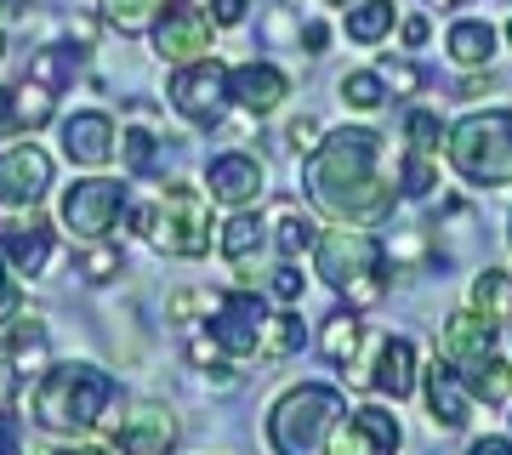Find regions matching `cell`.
Returning <instances> with one entry per match:
<instances>
[{
	"label": "cell",
	"instance_id": "6da1fadb",
	"mask_svg": "<svg viewBox=\"0 0 512 455\" xmlns=\"http://www.w3.org/2000/svg\"><path fill=\"white\" fill-rule=\"evenodd\" d=\"M308 200L330 222L370 228L382 222L399 200V182L382 165V131L370 126H342L308 154Z\"/></svg>",
	"mask_w": 512,
	"mask_h": 455
},
{
	"label": "cell",
	"instance_id": "7a4b0ae2",
	"mask_svg": "<svg viewBox=\"0 0 512 455\" xmlns=\"http://www.w3.org/2000/svg\"><path fill=\"white\" fill-rule=\"evenodd\" d=\"M120 404V382H114L103 364H86V359H69V364H52L46 376L35 382L29 393V410L46 433H63V438H86L97 433L109 410Z\"/></svg>",
	"mask_w": 512,
	"mask_h": 455
},
{
	"label": "cell",
	"instance_id": "3957f363",
	"mask_svg": "<svg viewBox=\"0 0 512 455\" xmlns=\"http://www.w3.org/2000/svg\"><path fill=\"white\" fill-rule=\"evenodd\" d=\"M313 273L336 296H348L353 308H370L387 296V245L365 228H325L313 245Z\"/></svg>",
	"mask_w": 512,
	"mask_h": 455
},
{
	"label": "cell",
	"instance_id": "277c9868",
	"mask_svg": "<svg viewBox=\"0 0 512 455\" xmlns=\"http://www.w3.org/2000/svg\"><path fill=\"white\" fill-rule=\"evenodd\" d=\"M342 416H348V399L336 387L302 382L268 410V444H274V455H325Z\"/></svg>",
	"mask_w": 512,
	"mask_h": 455
},
{
	"label": "cell",
	"instance_id": "5b68a950",
	"mask_svg": "<svg viewBox=\"0 0 512 455\" xmlns=\"http://www.w3.org/2000/svg\"><path fill=\"white\" fill-rule=\"evenodd\" d=\"M444 154L473 188H507L512 182V109L467 114L444 131Z\"/></svg>",
	"mask_w": 512,
	"mask_h": 455
},
{
	"label": "cell",
	"instance_id": "8992f818",
	"mask_svg": "<svg viewBox=\"0 0 512 455\" xmlns=\"http://www.w3.org/2000/svg\"><path fill=\"white\" fill-rule=\"evenodd\" d=\"M148 239L160 245L165 256H205L211 251V194L194 188V182H177V188H165L160 205H154V228Z\"/></svg>",
	"mask_w": 512,
	"mask_h": 455
},
{
	"label": "cell",
	"instance_id": "52a82bcc",
	"mask_svg": "<svg viewBox=\"0 0 512 455\" xmlns=\"http://www.w3.org/2000/svg\"><path fill=\"white\" fill-rule=\"evenodd\" d=\"M268 302L256 291H228L211 302V342H217L222 359H256L262 353V336H268Z\"/></svg>",
	"mask_w": 512,
	"mask_h": 455
},
{
	"label": "cell",
	"instance_id": "ba28073f",
	"mask_svg": "<svg viewBox=\"0 0 512 455\" xmlns=\"http://www.w3.org/2000/svg\"><path fill=\"white\" fill-rule=\"evenodd\" d=\"M126 217V182L114 177H86V182H69V194H63V228L74 239H109V228Z\"/></svg>",
	"mask_w": 512,
	"mask_h": 455
},
{
	"label": "cell",
	"instance_id": "9c48e42d",
	"mask_svg": "<svg viewBox=\"0 0 512 455\" xmlns=\"http://www.w3.org/2000/svg\"><path fill=\"white\" fill-rule=\"evenodd\" d=\"M171 109L183 114L188 126H200V131H211L222 120V114L234 109V97H228V69L222 63H188V69H177L171 74Z\"/></svg>",
	"mask_w": 512,
	"mask_h": 455
},
{
	"label": "cell",
	"instance_id": "30bf717a",
	"mask_svg": "<svg viewBox=\"0 0 512 455\" xmlns=\"http://www.w3.org/2000/svg\"><path fill=\"white\" fill-rule=\"evenodd\" d=\"M52 188V154L35 143H18L0 154V211H35Z\"/></svg>",
	"mask_w": 512,
	"mask_h": 455
},
{
	"label": "cell",
	"instance_id": "8fae6325",
	"mask_svg": "<svg viewBox=\"0 0 512 455\" xmlns=\"http://www.w3.org/2000/svg\"><path fill=\"white\" fill-rule=\"evenodd\" d=\"M399 444H404L399 416L382 410V404H359V410H348V416L336 421L325 455H393Z\"/></svg>",
	"mask_w": 512,
	"mask_h": 455
},
{
	"label": "cell",
	"instance_id": "7c38bea8",
	"mask_svg": "<svg viewBox=\"0 0 512 455\" xmlns=\"http://www.w3.org/2000/svg\"><path fill=\"white\" fill-rule=\"evenodd\" d=\"M177 450V416L171 404L143 399L126 416H114V455H171Z\"/></svg>",
	"mask_w": 512,
	"mask_h": 455
},
{
	"label": "cell",
	"instance_id": "4fadbf2b",
	"mask_svg": "<svg viewBox=\"0 0 512 455\" xmlns=\"http://www.w3.org/2000/svg\"><path fill=\"white\" fill-rule=\"evenodd\" d=\"M154 52L165 63H177V69L205 63L211 57V12H200V6H165L154 18Z\"/></svg>",
	"mask_w": 512,
	"mask_h": 455
},
{
	"label": "cell",
	"instance_id": "5bb4252c",
	"mask_svg": "<svg viewBox=\"0 0 512 455\" xmlns=\"http://www.w3.org/2000/svg\"><path fill=\"white\" fill-rule=\"evenodd\" d=\"M262 188H268V171L256 154L234 148V154H217V160L205 165V194L217 205H234V211H251L262 200Z\"/></svg>",
	"mask_w": 512,
	"mask_h": 455
},
{
	"label": "cell",
	"instance_id": "9a60e30c",
	"mask_svg": "<svg viewBox=\"0 0 512 455\" xmlns=\"http://www.w3.org/2000/svg\"><path fill=\"white\" fill-rule=\"evenodd\" d=\"M228 97H234V109L245 114H274L285 97H291V80H285V69H274V63H239V69H228Z\"/></svg>",
	"mask_w": 512,
	"mask_h": 455
},
{
	"label": "cell",
	"instance_id": "2e32d148",
	"mask_svg": "<svg viewBox=\"0 0 512 455\" xmlns=\"http://www.w3.org/2000/svg\"><path fill=\"white\" fill-rule=\"evenodd\" d=\"M427 416L439 421L444 433H461L473 421V393H467V382H461V370L450 359L427 364Z\"/></svg>",
	"mask_w": 512,
	"mask_h": 455
},
{
	"label": "cell",
	"instance_id": "e0dca14e",
	"mask_svg": "<svg viewBox=\"0 0 512 455\" xmlns=\"http://www.w3.org/2000/svg\"><path fill=\"white\" fill-rule=\"evenodd\" d=\"M114 120L103 109H80L63 120V154L74 165H109L114 160Z\"/></svg>",
	"mask_w": 512,
	"mask_h": 455
},
{
	"label": "cell",
	"instance_id": "ac0fdd59",
	"mask_svg": "<svg viewBox=\"0 0 512 455\" xmlns=\"http://www.w3.org/2000/svg\"><path fill=\"white\" fill-rule=\"evenodd\" d=\"M0 256L12 262V273H29V279H40V273L52 268V256H57V239H52V228L40 217H29V222H12L6 234H0Z\"/></svg>",
	"mask_w": 512,
	"mask_h": 455
},
{
	"label": "cell",
	"instance_id": "d6986e66",
	"mask_svg": "<svg viewBox=\"0 0 512 455\" xmlns=\"http://www.w3.org/2000/svg\"><path fill=\"white\" fill-rule=\"evenodd\" d=\"M382 399H410L416 393V347L404 342V336H382L376 342V370L365 376Z\"/></svg>",
	"mask_w": 512,
	"mask_h": 455
},
{
	"label": "cell",
	"instance_id": "ffe728a7",
	"mask_svg": "<svg viewBox=\"0 0 512 455\" xmlns=\"http://www.w3.org/2000/svg\"><path fill=\"white\" fill-rule=\"evenodd\" d=\"M495 342H501V325L495 319H484V313H450L444 319V336H439V347H444V359L450 364H467V359H478V353H495Z\"/></svg>",
	"mask_w": 512,
	"mask_h": 455
},
{
	"label": "cell",
	"instance_id": "44dd1931",
	"mask_svg": "<svg viewBox=\"0 0 512 455\" xmlns=\"http://www.w3.org/2000/svg\"><path fill=\"white\" fill-rule=\"evenodd\" d=\"M0 342H6V353H12V364H18L23 382L52 370V342H46V325H40L35 313H18V319H12V330H6Z\"/></svg>",
	"mask_w": 512,
	"mask_h": 455
},
{
	"label": "cell",
	"instance_id": "7402d4cb",
	"mask_svg": "<svg viewBox=\"0 0 512 455\" xmlns=\"http://www.w3.org/2000/svg\"><path fill=\"white\" fill-rule=\"evenodd\" d=\"M456 370H461V382H467V393H473V404L484 399L495 410V404L512 399V364L501 353H478V359L456 364Z\"/></svg>",
	"mask_w": 512,
	"mask_h": 455
},
{
	"label": "cell",
	"instance_id": "603a6c76",
	"mask_svg": "<svg viewBox=\"0 0 512 455\" xmlns=\"http://www.w3.org/2000/svg\"><path fill=\"white\" fill-rule=\"evenodd\" d=\"M495 29L484 18H461L450 23V35H444V52H450V63H461V69H484L495 57Z\"/></svg>",
	"mask_w": 512,
	"mask_h": 455
},
{
	"label": "cell",
	"instance_id": "cb8c5ba5",
	"mask_svg": "<svg viewBox=\"0 0 512 455\" xmlns=\"http://www.w3.org/2000/svg\"><path fill=\"white\" fill-rule=\"evenodd\" d=\"M262 245H268V222L251 217V211H234V217L217 228V251L228 256V262H251Z\"/></svg>",
	"mask_w": 512,
	"mask_h": 455
},
{
	"label": "cell",
	"instance_id": "d4e9b609",
	"mask_svg": "<svg viewBox=\"0 0 512 455\" xmlns=\"http://www.w3.org/2000/svg\"><path fill=\"white\" fill-rule=\"evenodd\" d=\"M279 245V262H296L302 251H313L319 245V222L308 217V211H296V205H279L274 217V234H268Z\"/></svg>",
	"mask_w": 512,
	"mask_h": 455
},
{
	"label": "cell",
	"instance_id": "484cf974",
	"mask_svg": "<svg viewBox=\"0 0 512 455\" xmlns=\"http://www.w3.org/2000/svg\"><path fill=\"white\" fill-rule=\"evenodd\" d=\"M359 342H365V325H359V319H353L348 308L330 313V319H325V336H319V347H325V359L336 364L342 376H348V364L359 359Z\"/></svg>",
	"mask_w": 512,
	"mask_h": 455
},
{
	"label": "cell",
	"instance_id": "4316f807",
	"mask_svg": "<svg viewBox=\"0 0 512 455\" xmlns=\"http://www.w3.org/2000/svg\"><path fill=\"white\" fill-rule=\"evenodd\" d=\"M387 35H393V0H359V6H348L353 46H382Z\"/></svg>",
	"mask_w": 512,
	"mask_h": 455
},
{
	"label": "cell",
	"instance_id": "83f0119b",
	"mask_svg": "<svg viewBox=\"0 0 512 455\" xmlns=\"http://www.w3.org/2000/svg\"><path fill=\"white\" fill-rule=\"evenodd\" d=\"M473 313H484V319H495V325H507L512 319V273L501 268H484L473 279Z\"/></svg>",
	"mask_w": 512,
	"mask_h": 455
},
{
	"label": "cell",
	"instance_id": "f1b7e54d",
	"mask_svg": "<svg viewBox=\"0 0 512 455\" xmlns=\"http://www.w3.org/2000/svg\"><path fill=\"white\" fill-rule=\"evenodd\" d=\"M120 160H126L131 177H148V171H160V165H165V137H154L148 126L120 131Z\"/></svg>",
	"mask_w": 512,
	"mask_h": 455
},
{
	"label": "cell",
	"instance_id": "f546056e",
	"mask_svg": "<svg viewBox=\"0 0 512 455\" xmlns=\"http://www.w3.org/2000/svg\"><path fill=\"white\" fill-rule=\"evenodd\" d=\"M302 347H308V325H302V319H296L291 308L285 313H274V319H268V336H262V353H256V359H291V353H302Z\"/></svg>",
	"mask_w": 512,
	"mask_h": 455
},
{
	"label": "cell",
	"instance_id": "4dcf8cb0",
	"mask_svg": "<svg viewBox=\"0 0 512 455\" xmlns=\"http://www.w3.org/2000/svg\"><path fill=\"white\" fill-rule=\"evenodd\" d=\"M165 6H177V0H97V12L120 29V35H137L143 23H154Z\"/></svg>",
	"mask_w": 512,
	"mask_h": 455
},
{
	"label": "cell",
	"instance_id": "1f68e13d",
	"mask_svg": "<svg viewBox=\"0 0 512 455\" xmlns=\"http://www.w3.org/2000/svg\"><path fill=\"white\" fill-rule=\"evenodd\" d=\"M12 97H18V126H23V131L52 126V114H57V91H52V86L23 80V86H12Z\"/></svg>",
	"mask_w": 512,
	"mask_h": 455
},
{
	"label": "cell",
	"instance_id": "d6a6232c",
	"mask_svg": "<svg viewBox=\"0 0 512 455\" xmlns=\"http://www.w3.org/2000/svg\"><path fill=\"white\" fill-rule=\"evenodd\" d=\"M342 103H348V109H359V114H376V109L387 103L382 74H376V69H353V74H342Z\"/></svg>",
	"mask_w": 512,
	"mask_h": 455
},
{
	"label": "cell",
	"instance_id": "836d02e7",
	"mask_svg": "<svg viewBox=\"0 0 512 455\" xmlns=\"http://www.w3.org/2000/svg\"><path fill=\"white\" fill-rule=\"evenodd\" d=\"M74 57H80V46H46V52H35V63H29V80L57 91L74 74Z\"/></svg>",
	"mask_w": 512,
	"mask_h": 455
},
{
	"label": "cell",
	"instance_id": "e575fe53",
	"mask_svg": "<svg viewBox=\"0 0 512 455\" xmlns=\"http://www.w3.org/2000/svg\"><path fill=\"white\" fill-rule=\"evenodd\" d=\"M404 137H410V154H439L444 143V126L433 109H410V120H404Z\"/></svg>",
	"mask_w": 512,
	"mask_h": 455
},
{
	"label": "cell",
	"instance_id": "d590c367",
	"mask_svg": "<svg viewBox=\"0 0 512 455\" xmlns=\"http://www.w3.org/2000/svg\"><path fill=\"white\" fill-rule=\"evenodd\" d=\"M80 273H86L92 285H109L114 273H126V262H120V251H114V245H103V239H97L92 251L80 256Z\"/></svg>",
	"mask_w": 512,
	"mask_h": 455
},
{
	"label": "cell",
	"instance_id": "8d00e7d4",
	"mask_svg": "<svg viewBox=\"0 0 512 455\" xmlns=\"http://www.w3.org/2000/svg\"><path fill=\"white\" fill-rule=\"evenodd\" d=\"M433 154H404V182H399V194H410V200H427L433 194Z\"/></svg>",
	"mask_w": 512,
	"mask_h": 455
},
{
	"label": "cell",
	"instance_id": "74e56055",
	"mask_svg": "<svg viewBox=\"0 0 512 455\" xmlns=\"http://www.w3.org/2000/svg\"><path fill=\"white\" fill-rule=\"evenodd\" d=\"M18 399H23V376L6 353V342H0V410H18Z\"/></svg>",
	"mask_w": 512,
	"mask_h": 455
},
{
	"label": "cell",
	"instance_id": "f35d334b",
	"mask_svg": "<svg viewBox=\"0 0 512 455\" xmlns=\"http://www.w3.org/2000/svg\"><path fill=\"white\" fill-rule=\"evenodd\" d=\"M285 143H291L296 154H313V148L325 143V137H319V120H313V114H302V120H291V126H285Z\"/></svg>",
	"mask_w": 512,
	"mask_h": 455
},
{
	"label": "cell",
	"instance_id": "ab89813d",
	"mask_svg": "<svg viewBox=\"0 0 512 455\" xmlns=\"http://www.w3.org/2000/svg\"><path fill=\"white\" fill-rule=\"evenodd\" d=\"M268 291H274L279 302H302V273H296V262H279L274 279H268Z\"/></svg>",
	"mask_w": 512,
	"mask_h": 455
},
{
	"label": "cell",
	"instance_id": "60d3db41",
	"mask_svg": "<svg viewBox=\"0 0 512 455\" xmlns=\"http://www.w3.org/2000/svg\"><path fill=\"white\" fill-rule=\"evenodd\" d=\"M382 86H393V97H404V91H421V74L410 69V63H382Z\"/></svg>",
	"mask_w": 512,
	"mask_h": 455
},
{
	"label": "cell",
	"instance_id": "b9f144b4",
	"mask_svg": "<svg viewBox=\"0 0 512 455\" xmlns=\"http://www.w3.org/2000/svg\"><path fill=\"white\" fill-rule=\"evenodd\" d=\"M6 137H23V126H18V97H12V86H0V143Z\"/></svg>",
	"mask_w": 512,
	"mask_h": 455
},
{
	"label": "cell",
	"instance_id": "7bdbcfd3",
	"mask_svg": "<svg viewBox=\"0 0 512 455\" xmlns=\"http://www.w3.org/2000/svg\"><path fill=\"white\" fill-rule=\"evenodd\" d=\"M205 12H211V23H222V29H234V23H245V12H251V6H245V0H211Z\"/></svg>",
	"mask_w": 512,
	"mask_h": 455
},
{
	"label": "cell",
	"instance_id": "ee69618b",
	"mask_svg": "<svg viewBox=\"0 0 512 455\" xmlns=\"http://www.w3.org/2000/svg\"><path fill=\"white\" fill-rule=\"evenodd\" d=\"M325 40H330L325 23H302V29H296V46H302V52H313V57L325 52Z\"/></svg>",
	"mask_w": 512,
	"mask_h": 455
},
{
	"label": "cell",
	"instance_id": "f6af8a7d",
	"mask_svg": "<svg viewBox=\"0 0 512 455\" xmlns=\"http://www.w3.org/2000/svg\"><path fill=\"white\" fill-rule=\"evenodd\" d=\"M467 455H512V438L484 433V438H473V444H467Z\"/></svg>",
	"mask_w": 512,
	"mask_h": 455
},
{
	"label": "cell",
	"instance_id": "bcb514c9",
	"mask_svg": "<svg viewBox=\"0 0 512 455\" xmlns=\"http://www.w3.org/2000/svg\"><path fill=\"white\" fill-rule=\"evenodd\" d=\"M18 308V285H12V268H6V256H0V313Z\"/></svg>",
	"mask_w": 512,
	"mask_h": 455
},
{
	"label": "cell",
	"instance_id": "7dc6e473",
	"mask_svg": "<svg viewBox=\"0 0 512 455\" xmlns=\"http://www.w3.org/2000/svg\"><path fill=\"white\" fill-rule=\"evenodd\" d=\"M404 46H427V18H404Z\"/></svg>",
	"mask_w": 512,
	"mask_h": 455
},
{
	"label": "cell",
	"instance_id": "c3c4849f",
	"mask_svg": "<svg viewBox=\"0 0 512 455\" xmlns=\"http://www.w3.org/2000/svg\"><path fill=\"white\" fill-rule=\"evenodd\" d=\"M29 18V0H0V23H18Z\"/></svg>",
	"mask_w": 512,
	"mask_h": 455
},
{
	"label": "cell",
	"instance_id": "681fc988",
	"mask_svg": "<svg viewBox=\"0 0 512 455\" xmlns=\"http://www.w3.org/2000/svg\"><path fill=\"white\" fill-rule=\"evenodd\" d=\"M57 455H114L109 444H69V450H57Z\"/></svg>",
	"mask_w": 512,
	"mask_h": 455
},
{
	"label": "cell",
	"instance_id": "f907efd6",
	"mask_svg": "<svg viewBox=\"0 0 512 455\" xmlns=\"http://www.w3.org/2000/svg\"><path fill=\"white\" fill-rule=\"evenodd\" d=\"M0 455H18V444H12V433H0Z\"/></svg>",
	"mask_w": 512,
	"mask_h": 455
},
{
	"label": "cell",
	"instance_id": "816d5d0a",
	"mask_svg": "<svg viewBox=\"0 0 512 455\" xmlns=\"http://www.w3.org/2000/svg\"><path fill=\"white\" fill-rule=\"evenodd\" d=\"M427 6H456V0H427Z\"/></svg>",
	"mask_w": 512,
	"mask_h": 455
},
{
	"label": "cell",
	"instance_id": "f5cc1de1",
	"mask_svg": "<svg viewBox=\"0 0 512 455\" xmlns=\"http://www.w3.org/2000/svg\"><path fill=\"white\" fill-rule=\"evenodd\" d=\"M0 57H6V35H0Z\"/></svg>",
	"mask_w": 512,
	"mask_h": 455
},
{
	"label": "cell",
	"instance_id": "db71d44e",
	"mask_svg": "<svg viewBox=\"0 0 512 455\" xmlns=\"http://www.w3.org/2000/svg\"><path fill=\"white\" fill-rule=\"evenodd\" d=\"M330 6H348V0H330Z\"/></svg>",
	"mask_w": 512,
	"mask_h": 455
},
{
	"label": "cell",
	"instance_id": "11a10c76",
	"mask_svg": "<svg viewBox=\"0 0 512 455\" xmlns=\"http://www.w3.org/2000/svg\"><path fill=\"white\" fill-rule=\"evenodd\" d=\"M507 40H512V23H507Z\"/></svg>",
	"mask_w": 512,
	"mask_h": 455
},
{
	"label": "cell",
	"instance_id": "9f6ffc18",
	"mask_svg": "<svg viewBox=\"0 0 512 455\" xmlns=\"http://www.w3.org/2000/svg\"><path fill=\"white\" fill-rule=\"evenodd\" d=\"M507 245H512V228H507Z\"/></svg>",
	"mask_w": 512,
	"mask_h": 455
}]
</instances>
